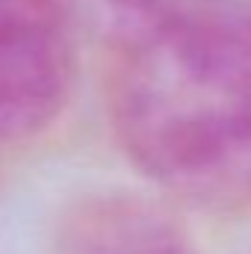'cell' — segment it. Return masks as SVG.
<instances>
[{
	"label": "cell",
	"mask_w": 251,
	"mask_h": 254,
	"mask_svg": "<svg viewBox=\"0 0 251 254\" xmlns=\"http://www.w3.org/2000/svg\"><path fill=\"white\" fill-rule=\"evenodd\" d=\"M110 116L163 190L204 207L251 204V12L116 0Z\"/></svg>",
	"instance_id": "obj_1"
},
{
	"label": "cell",
	"mask_w": 251,
	"mask_h": 254,
	"mask_svg": "<svg viewBox=\"0 0 251 254\" xmlns=\"http://www.w3.org/2000/svg\"><path fill=\"white\" fill-rule=\"evenodd\" d=\"M74 36L57 0H0V139H27L68 104Z\"/></svg>",
	"instance_id": "obj_2"
},
{
	"label": "cell",
	"mask_w": 251,
	"mask_h": 254,
	"mask_svg": "<svg viewBox=\"0 0 251 254\" xmlns=\"http://www.w3.org/2000/svg\"><path fill=\"white\" fill-rule=\"evenodd\" d=\"M60 254H195L172 216L148 198L104 192L80 201L60 228Z\"/></svg>",
	"instance_id": "obj_3"
},
{
	"label": "cell",
	"mask_w": 251,
	"mask_h": 254,
	"mask_svg": "<svg viewBox=\"0 0 251 254\" xmlns=\"http://www.w3.org/2000/svg\"><path fill=\"white\" fill-rule=\"evenodd\" d=\"M213 9H231V12H251V0H195Z\"/></svg>",
	"instance_id": "obj_4"
}]
</instances>
